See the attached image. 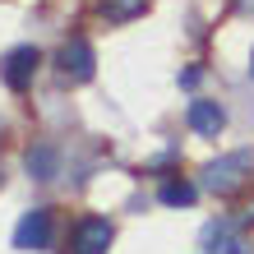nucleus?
<instances>
[{"label":"nucleus","instance_id":"1","mask_svg":"<svg viewBox=\"0 0 254 254\" xmlns=\"http://www.w3.org/2000/svg\"><path fill=\"white\" fill-rule=\"evenodd\" d=\"M199 176H203V190H213V194H236V190L254 176V148H241V153H227V157H213Z\"/></svg>","mask_w":254,"mask_h":254},{"label":"nucleus","instance_id":"2","mask_svg":"<svg viewBox=\"0 0 254 254\" xmlns=\"http://www.w3.org/2000/svg\"><path fill=\"white\" fill-rule=\"evenodd\" d=\"M116 241V227L107 217H97V213H88L74 222V231H69V254H107Z\"/></svg>","mask_w":254,"mask_h":254},{"label":"nucleus","instance_id":"3","mask_svg":"<svg viewBox=\"0 0 254 254\" xmlns=\"http://www.w3.org/2000/svg\"><path fill=\"white\" fill-rule=\"evenodd\" d=\"M37 65H42V51L37 47H14V51L0 56V79H5V88H14V93H28Z\"/></svg>","mask_w":254,"mask_h":254},{"label":"nucleus","instance_id":"4","mask_svg":"<svg viewBox=\"0 0 254 254\" xmlns=\"http://www.w3.org/2000/svg\"><path fill=\"white\" fill-rule=\"evenodd\" d=\"M56 65H61V74H65V79H74V83H88V79H93L97 56H93V47H88V37H69L65 47L56 51Z\"/></svg>","mask_w":254,"mask_h":254},{"label":"nucleus","instance_id":"5","mask_svg":"<svg viewBox=\"0 0 254 254\" xmlns=\"http://www.w3.org/2000/svg\"><path fill=\"white\" fill-rule=\"evenodd\" d=\"M51 245V208H28L14 227V250H47Z\"/></svg>","mask_w":254,"mask_h":254},{"label":"nucleus","instance_id":"6","mask_svg":"<svg viewBox=\"0 0 254 254\" xmlns=\"http://www.w3.org/2000/svg\"><path fill=\"white\" fill-rule=\"evenodd\" d=\"M185 121L194 134H203V139H217L222 129H227V111L217 107V102H208V97H194L190 102V111H185Z\"/></svg>","mask_w":254,"mask_h":254},{"label":"nucleus","instance_id":"7","mask_svg":"<svg viewBox=\"0 0 254 254\" xmlns=\"http://www.w3.org/2000/svg\"><path fill=\"white\" fill-rule=\"evenodd\" d=\"M203 245L213 250V254H250V245H245V236L236 231V222H208L203 227Z\"/></svg>","mask_w":254,"mask_h":254},{"label":"nucleus","instance_id":"8","mask_svg":"<svg viewBox=\"0 0 254 254\" xmlns=\"http://www.w3.org/2000/svg\"><path fill=\"white\" fill-rule=\"evenodd\" d=\"M23 167H28V176H33V181H56V171H61V157H56V148H51V143H37V148H28Z\"/></svg>","mask_w":254,"mask_h":254},{"label":"nucleus","instance_id":"9","mask_svg":"<svg viewBox=\"0 0 254 254\" xmlns=\"http://www.w3.org/2000/svg\"><path fill=\"white\" fill-rule=\"evenodd\" d=\"M157 199L167 203V208H190L194 199H199V185H190V181H162V190H157Z\"/></svg>","mask_w":254,"mask_h":254},{"label":"nucleus","instance_id":"10","mask_svg":"<svg viewBox=\"0 0 254 254\" xmlns=\"http://www.w3.org/2000/svg\"><path fill=\"white\" fill-rule=\"evenodd\" d=\"M102 14H107L111 23H125L134 14H143V0H102Z\"/></svg>","mask_w":254,"mask_h":254},{"label":"nucleus","instance_id":"11","mask_svg":"<svg viewBox=\"0 0 254 254\" xmlns=\"http://www.w3.org/2000/svg\"><path fill=\"white\" fill-rule=\"evenodd\" d=\"M199 79H203V69H199V65H190V69L181 74V83H185V88H199Z\"/></svg>","mask_w":254,"mask_h":254},{"label":"nucleus","instance_id":"12","mask_svg":"<svg viewBox=\"0 0 254 254\" xmlns=\"http://www.w3.org/2000/svg\"><path fill=\"white\" fill-rule=\"evenodd\" d=\"M250 74H254V56H250Z\"/></svg>","mask_w":254,"mask_h":254}]
</instances>
